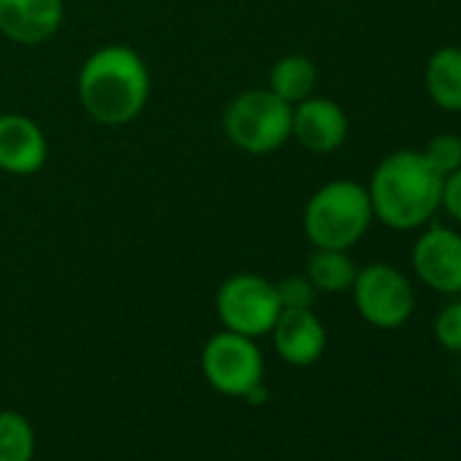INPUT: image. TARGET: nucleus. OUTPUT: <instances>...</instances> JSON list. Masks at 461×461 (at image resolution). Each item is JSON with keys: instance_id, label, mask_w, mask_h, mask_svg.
<instances>
[{"instance_id": "1", "label": "nucleus", "mask_w": 461, "mask_h": 461, "mask_svg": "<svg viewBox=\"0 0 461 461\" xmlns=\"http://www.w3.org/2000/svg\"><path fill=\"white\" fill-rule=\"evenodd\" d=\"M152 74L144 58L128 44H104L93 50L77 77V95L98 125H128L149 104Z\"/></svg>"}, {"instance_id": "2", "label": "nucleus", "mask_w": 461, "mask_h": 461, "mask_svg": "<svg viewBox=\"0 0 461 461\" xmlns=\"http://www.w3.org/2000/svg\"><path fill=\"white\" fill-rule=\"evenodd\" d=\"M442 179L420 149L385 155L366 182L375 220L391 230H420L439 212Z\"/></svg>"}, {"instance_id": "3", "label": "nucleus", "mask_w": 461, "mask_h": 461, "mask_svg": "<svg viewBox=\"0 0 461 461\" xmlns=\"http://www.w3.org/2000/svg\"><path fill=\"white\" fill-rule=\"evenodd\" d=\"M375 222L366 185L356 179H331L304 203V237L321 250H353Z\"/></svg>"}, {"instance_id": "4", "label": "nucleus", "mask_w": 461, "mask_h": 461, "mask_svg": "<svg viewBox=\"0 0 461 461\" xmlns=\"http://www.w3.org/2000/svg\"><path fill=\"white\" fill-rule=\"evenodd\" d=\"M294 106L269 87L240 93L222 112V131L228 141L248 155H269L291 141Z\"/></svg>"}, {"instance_id": "5", "label": "nucleus", "mask_w": 461, "mask_h": 461, "mask_svg": "<svg viewBox=\"0 0 461 461\" xmlns=\"http://www.w3.org/2000/svg\"><path fill=\"white\" fill-rule=\"evenodd\" d=\"M214 310L222 329L250 339H261L277 323L283 304L277 296V285L272 280L253 272H242L228 277L217 288Z\"/></svg>"}, {"instance_id": "6", "label": "nucleus", "mask_w": 461, "mask_h": 461, "mask_svg": "<svg viewBox=\"0 0 461 461\" xmlns=\"http://www.w3.org/2000/svg\"><path fill=\"white\" fill-rule=\"evenodd\" d=\"M350 294L361 321L383 331L402 329L415 312V288L410 277L385 261L361 267Z\"/></svg>"}, {"instance_id": "7", "label": "nucleus", "mask_w": 461, "mask_h": 461, "mask_svg": "<svg viewBox=\"0 0 461 461\" xmlns=\"http://www.w3.org/2000/svg\"><path fill=\"white\" fill-rule=\"evenodd\" d=\"M201 372L217 393L245 399L256 385L264 383V353L258 339L228 329L212 334L201 350Z\"/></svg>"}, {"instance_id": "8", "label": "nucleus", "mask_w": 461, "mask_h": 461, "mask_svg": "<svg viewBox=\"0 0 461 461\" xmlns=\"http://www.w3.org/2000/svg\"><path fill=\"white\" fill-rule=\"evenodd\" d=\"M412 272L434 294L461 296V230L429 222L412 242Z\"/></svg>"}, {"instance_id": "9", "label": "nucleus", "mask_w": 461, "mask_h": 461, "mask_svg": "<svg viewBox=\"0 0 461 461\" xmlns=\"http://www.w3.org/2000/svg\"><path fill=\"white\" fill-rule=\"evenodd\" d=\"M350 133V120L345 109L323 95H310L294 106L291 139H296L307 152L329 155L337 152Z\"/></svg>"}, {"instance_id": "10", "label": "nucleus", "mask_w": 461, "mask_h": 461, "mask_svg": "<svg viewBox=\"0 0 461 461\" xmlns=\"http://www.w3.org/2000/svg\"><path fill=\"white\" fill-rule=\"evenodd\" d=\"M50 141L44 128L20 114H0V171L12 176H31L47 166Z\"/></svg>"}, {"instance_id": "11", "label": "nucleus", "mask_w": 461, "mask_h": 461, "mask_svg": "<svg viewBox=\"0 0 461 461\" xmlns=\"http://www.w3.org/2000/svg\"><path fill=\"white\" fill-rule=\"evenodd\" d=\"M277 356L291 366H312L329 345L323 321L312 307H288L269 331Z\"/></svg>"}, {"instance_id": "12", "label": "nucleus", "mask_w": 461, "mask_h": 461, "mask_svg": "<svg viewBox=\"0 0 461 461\" xmlns=\"http://www.w3.org/2000/svg\"><path fill=\"white\" fill-rule=\"evenodd\" d=\"M66 20L63 0H0V33L23 47L50 41Z\"/></svg>"}, {"instance_id": "13", "label": "nucleus", "mask_w": 461, "mask_h": 461, "mask_svg": "<svg viewBox=\"0 0 461 461\" xmlns=\"http://www.w3.org/2000/svg\"><path fill=\"white\" fill-rule=\"evenodd\" d=\"M423 87L442 112H461V47H439L426 60Z\"/></svg>"}, {"instance_id": "14", "label": "nucleus", "mask_w": 461, "mask_h": 461, "mask_svg": "<svg viewBox=\"0 0 461 461\" xmlns=\"http://www.w3.org/2000/svg\"><path fill=\"white\" fill-rule=\"evenodd\" d=\"M315 87H318V66L307 55L299 52L283 55L269 71V90L291 106L315 95Z\"/></svg>"}, {"instance_id": "15", "label": "nucleus", "mask_w": 461, "mask_h": 461, "mask_svg": "<svg viewBox=\"0 0 461 461\" xmlns=\"http://www.w3.org/2000/svg\"><path fill=\"white\" fill-rule=\"evenodd\" d=\"M304 275L315 285L318 294H348L353 288L358 267L350 258V250H321V248H312V256L307 261V272Z\"/></svg>"}, {"instance_id": "16", "label": "nucleus", "mask_w": 461, "mask_h": 461, "mask_svg": "<svg viewBox=\"0 0 461 461\" xmlns=\"http://www.w3.org/2000/svg\"><path fill=\"white\" fill-rule=\"evenodd\" d=\"M36 431L17 410L0 412V461H33Z\"/></svg>"}, {"instance_id": "17", "label": "nucleus", "mask_w": 461, "mask_h": 461, "mask_svg": "<svg viewBox=\"0 0 461 461\" xmlns=\"http://www.w3.org/2000/svg\"><path fill=\"white\" fill-rule=\"evenodd\" d=\"M420 152L442 176L461 168V136L456 133H437Z\"/></svg>"}, {"instance_id": "18", "label": "nucleus", "mask_w": 461, "mask_h": 461, "mask_svg": "<svg viewBox=\"0 0 461 461\" xmlns=\"http://www.w3.org/2000/svg\"><path fill=\"white\" fill-rule=\"evenodd\" d=\"M434 339L447 353H461V296L447 302L434 318Z\"/></svg>"}, {"instance_id": "19", "label": "nucleus", "mask_w": 461, "mask_h": 461, "mask_svg": "<svg viewBox=\"0 0 461 461\" xmlns=\"http://www.w3.org/2000/svg\"><path fill=\"white\" fill-rule=\"evenodd\" d=\"M275 285H277V296H280L283 310H288V307H312V302L318 296V291L307 280V275H291V277H285V280H280Z\"/></svg>"}, {"instance_id": "20", "label": "nucleus", "mask_w": 461, "mask_h": 461, "mask_svg": "<svg viewBox=\"0 0 461 461\" xmlns=\"http://www.w3.org/2000/svg\"><path fill=\"white\" fill-rule=\"evenodd\" d=\"M439 212H445L456 225H461V168H456L442 179Z\"/></svg>"}]
</instances>
